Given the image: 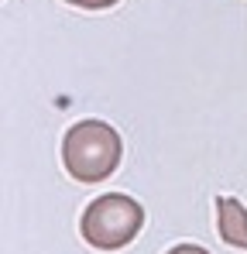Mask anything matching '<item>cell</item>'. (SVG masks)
Instances as JSON below:
<instances>
[{
    "mask_svg": "<svg viewBox=\"0 0 247 254\" xmlns=\"http://www.w3.org/2000/svg\"><path fill=\"white\" fill-rule=\"evenodd\" d=\"M216 227H220V237L230 248L247 251V206L241 199H234V196L216 199Z\"/></svg>",
    "mask_w": 247,
    "mask_h": 254,
    "instance_id": "obj_3",
    "label": "cell"
},
{
    "mask_svg": "<svg viewBox=\"0 0 247 254\" xmlns=\"http://www.w3.org/2000/svg\"><path fill=\"white\" fill-rule=\"evenodd\" d=\"M168 254H209V251L199 248V244H179V248H172Z\"/></svg>",
    "mask_w": 247,
    "mask_h": 254,
    "instance_id": "obj_5",
    "label": "cell"
},
{
    "mask_svg": "<svg viewBox=\"0 0 247 254\" xmlns=\"http://www.w3.org/2000/svg\"><path fill=\"white\" fill-rule=\"evenodd\" d=\"M124 155L121 134L107 121H79L62 137V165L76 182H103L110 179Z\"/></svg>",
    "mask_w": 247,
    "mask_h": 254,
    "instance_id": "obj_1",
    "label": "cell"
},
{
    "mask_svg": "<svg viewBox=\"0 0 247 254\" xmlns=\"http://www.w3.org/2000/svg\"><path fill=\"white\" fill-rule=\"evenodd\" d=\"M144 227V210L137 199L124 192H103L82 210L79 230L82 241L96 251H121L127 248Z\"/></svg>",
    "mask_w": 247,
    "mask_h": 254,
    "instance_id": "obj_2",
    "label": "cell"
},
{
    "mask_svg": "<svg viewBox=\"0 0 247 254\" xmlns=\"http://www.w3.org/2000/svg\"><path fill=\"white\" fill-rule=\"evenodd\" d=\"M65 3H72V7H82V10H107V7H114L117 0H65Z\"/></svg>",
    "mask_w": 247,
    "mask_h": 254,
    "instance_id": "obj_4",
    "label": "cell"
}]
</instances>
